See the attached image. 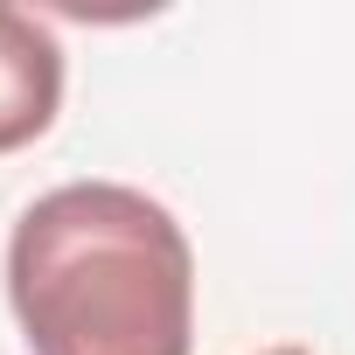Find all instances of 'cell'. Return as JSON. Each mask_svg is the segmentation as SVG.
I'll use <instances>...</instances> for the list:
<instances>
[{"label": "cell", "instance_id": "cell-1", "mask_svg": "<svg viewBox=\"0 0 355 355\" xmlns=\"http://www.w3.org/2000/svg\"><path fill=\"white\" fill-rule=\"evenodd\" d=\"M8 306L28 355H189L196 244L132 182H63L15 216Z\"/></svg>", "mask_w": 355, "mask_h": 355}, {"label": "cell", "instance_id": "cell-2", "mask_svg": "<svg viewBox=\"0 0 355 355\" xmlns=\"http://www.w3.org/2000/svg\"><path fill=\"white\" fill-rule=\"evenodd\" d=\"M63 112V42L21 15L0 8V153L35 146Z\"/></svg>", "mask_w": 355, "mask_h": 355}, {"label": "cell", "instance_id": "cell-3", "mask_svg": "<svg viewBox=\"0 0 355 355\" xmlns=\"http://www.w3.org/2000/svg\"><path fill=\"white\" fill-rule=\"evenodd\" d=\"M265 355H306V348H265Z\"/></svg>", "mask_w": 355, "mask_h": 355}]
</instances>
